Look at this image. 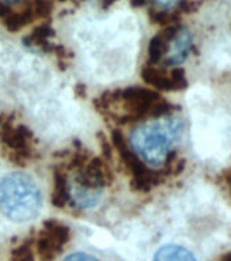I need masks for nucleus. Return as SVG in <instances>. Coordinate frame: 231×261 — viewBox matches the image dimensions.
I'll return each mask as SVG.
<instances>
[{
  "label": "nucleus",
  "mask_w": 231,
  "mask_h": 261,
  "mask_svg": "<svg viewBox=\"0 0 231 261\" xmlns=\"http://www.w3.org/2000/svg\"><path fill=\"white\" fill-rule=\"evenodd\" d=\"M183 132V118L166 114L136 126L131 134V150L143 163L161 167L179 143Z\"/></svg>",
  "instance_id": "nucleus-1"
},
{
  "label": "nucleus",
  "mask_w": 231,
  "mask_h": 261,
  "mask_svg": "<svg viewBox=\"0 0 231 261\" xmlns=\"http://www.w3.org/2000/svg\"><path fill=\"white\" fill-rule=\"evenodd\" d=\"M42 207V193L34 178L15 171L0 179V210L16 223L38 216Z\"/></svg>",
  "instance_id": "nucleus-2"
},
{
  "label": "nucleus",
  "mask_w": 231,
  "mask_h": 261,
  "mask_svg": "<svg viewBox=\"0 0 231 261\" xmlns=\"http://www.w3.org/2000/svg\"><path fill=\"white\" fill-rule=\"evenodd\" d=\"M69 241V228L59 222H46L36 241L37 252L42 261L56 258Z\"/></svg>",
  "instance_id": "nucleus-3"
},
{
  "label": "nucleus",
  "mask_w": 231,
  "mask_h": 261,
  "mask_svg": "<svg viewBox=\"0 0 231 261\" xmlns=\"http://www.w3.org/2000/svg\"><path fill=\"white\" fill-rule=\"evenodd\" d=\"M143 79L150 86L161 90H179L187 87L185 73L181 68H174L171 72L157 68L154 64H147L142 71Z\"/></svg>",
  "instance_id": "nucleus-4"
},
{
  "label": "nucleus",
  "mask_w": 231,
  "mask_h": 261,
  "mask_svg": "<svg viewBox=\"0 0 231 261\" xmlns=\"http://www.w3.org/2000/svg\"><path fill=\"white\" fill-rule=\"evenodd\" d=\"M192 45H193V36H192L191 30L184 26H177L174 34L169 42V49H167L166 56L162 63L165 65L183 64L189 56Z\"/></svg>",
  "instance_id": "nucleus-5"
},
{
  "label": "nucleus",
  "mask_w": 231,
  "mask_h": 261,
  "mask_svg": "<svg viewBox=\"0 0 231 261\" xmlns=\"http://www.w3.org/2000/svg\"><path fill=\"white\" fill-rule=\"evenodd\" d=\"M2 140L10 150L20 154L22 159H24L30 152L32 147V134L23 125L12 126L10 124H4L3 130H0Z\"/></svg>",
  "instance_id": "nucleus-6"
},
{
  "label": "nucleus",
  "mask_w": 231,
  "mask_h": 261,
  "mask_svg": "<svg viewBox=\"0 0 231 261\" xmlns=\"http://www.w3.org/2000/svg\"><path fill=\"white\" fill-rule=\"evenodd\" d=\"M177 26L170 24L167 26L163 32L158 33L157 36L152 37L148 45V56H150L151 64H158L162 63L165 56H166L167 49H169V42H170L171 37L174 34Z\"/></svg>",
  "instance_id": "nucleus-7"
},
{
  "label": "nucleus",
  "mask_w": 231,
  "mask_h": 261,
  "mask_svg": "<svg viewBox=\"0 0 231 261\" xmlns=\"http://www.w3.org/2000/svg\"><path fill=\"white\" fill-rule=\"evenodd\" d=\"M154 261H197L196 256L181 245L167 244L157 250Z\"/></svg>",
  "instance_id": "nucleus-8"
},
{
  "label": "nucleus",
  "mask_w": 231,
  "mask_h": 261,
  "mask_svg": "<svg viewBox=\"0 0 231 261\" xmlns=\"http://www.w3.org/2000/svg\"><path fill=\"white\" fill-rule=\"evenodd\" d=\"M71 201V185L64 173H55V187L52 193V204L57 208H64Z\"/></svg>",
  "instance_id": "nucleus-9"
},
{
  "label": "nucleus",
  "mask_w": 231,
  "mask_h": 261,
  "mask_svg": "<svg viewBox=\"0 0 231 261\" xmlns=\"http://www.w3.org/2000/svg\"><path fill=\"white\" fill-rule=\"evenodd\" d=\"M53 37V30L48 24H41L37 26L26 38L24 44L28 46L36 49H44V50H52L50 48V38Z\"/></svg>",
  "instance_id": "nucleus-10"
},
{
  "label": "nucleus",
  "mask_w": 231,
  "mask_h": 261,
  "mask_svg": "<svg viewBox=\"0 0 231 261\" xmlns=\"http://www.w3.org/2000/svg\"><path fill=\"white\" fill-rule=\"evenodd\" d=\"M64 261H98L97 258L91 254H87V253H72L69 254Z\"/></svg>",
  "instance_id": "nucleus-11"
}]
</instances>
